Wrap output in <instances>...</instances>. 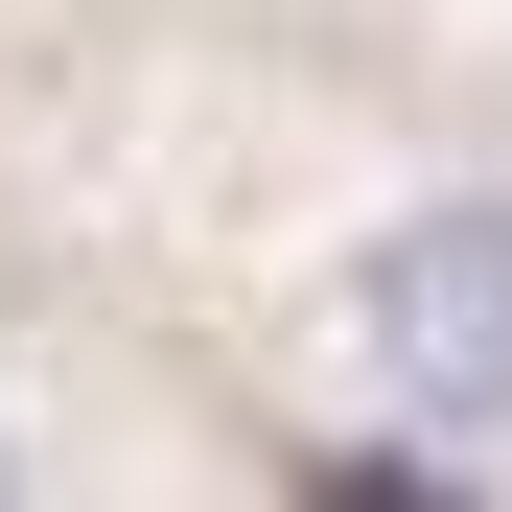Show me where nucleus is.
Wrapping results in <instances>:
<instances>
[{
	"mask_svg": "<svg viewBox=\"0 0 512 512\" xmlns=\"http://www.w3.org/2000/svg\"><path fill=\"white\" fill-rule=\"evenodd\" d=\"M350 350H373L396 419L512 443V187H419V210L350 256Z\"/></svg>",
	"mask_w": 512,
	"mask_h": 512,
	"instance_id": "nucleus-1",
	"label": "nucleus"
},
{
	"mask_svg": "<svg viewBox=\"0 0 512 512\" xmlns=\"http://www.w3.org/2000/svg\"><path fill=\"white\" fill-rule=\"evenodd\" d=\"M0 489H24V443H0Z\"/></svg>",
	"mask_w": 512,
	"mask_h": 512,
	"instance_id": "nucleus-2",
	"label": "nucleus"
}]
</instances>
